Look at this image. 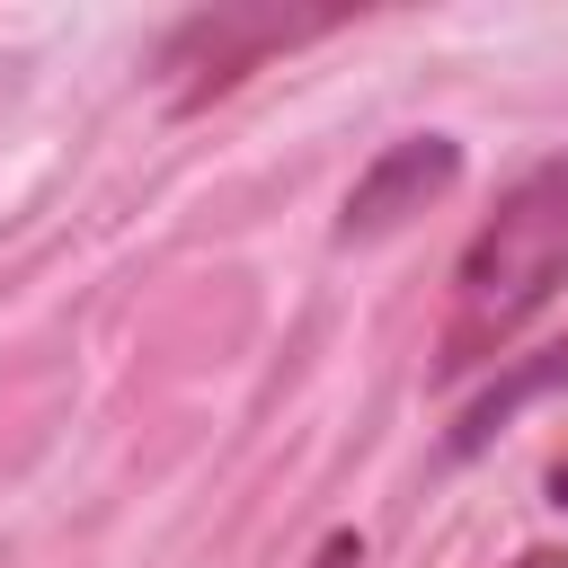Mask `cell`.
I'll list each match as a JSON object with an SVG mask.
<instances>
[{"instance_id": "1", "label": "cell", "mask_w": 568, "mask_h": 568, "mask_svg": "<svg viewBox=\"0 0 568 568\" xmlns=\"http://www.w3.org/2000/svg\"><path fill=\"white\" fill-rule=\"evenodd\" d=\"M559 284H568V151L524 169L497 195V213L470 231V248L453 266L444 328H435V382H462V373L497 364Z\"/></svg>"}, {"instance_id": "2", "label": "cell", "mask_w": 568, "mask_h": 568, "mask_svg": "<svg viewBox=\"0 0 568 568\" xmlns=\"http://www.w3.org/2000/svg\"><path fill=\"white\" fill-rule=\"evenodd\" d=\"M337 18H293V9H204V18H186L169 44H160V71H169V106L178 115H195L204 98H222V89H240L266 53H293V44H311V36H328Z\"/></svg>"}, {"instance_id": "3", "label": "cell", "mask_w": 568, "mask_h": 568, "mask_svg": "<svg viewBox=\"0 0 568 568\" xmlns=\"http://www.w3.org/2000/svg\"><path fill=\"white\" fill-rule=\"evenodd\" d=\"M453 178H462V142H453V133H399V142L346 186L337 240H382V231H399V222L426 213Z\"/></svg>"}, {"instance_id": "4", "label": "cell", "mask_w": 568, "mask_h": 568, "mask_svg": "<svg viewBox=\"0 0 568 568\" xmlns=\"http://www.w3.org/2000/svg\"><path fill=\"white\" fill-rule=\"evenodd\" d=\"M550 390H568V337H550L541 355H515L479 399H462V417H453V435H444V453L462 462V453H479L515 408H532V399H550Z\"/></svg>"}, {"instance_id": "5", "label": "cell", "mask_w": 568, "mask_h": 568, "mask_svg": "<svg viewBox=\"0 0 568 568\" xmlns=\"http://www.w3.org/2000/svg\"><path fill=\"white\" fill-rule=\"evenodd\" d=\"M311 568H364V541H355V532H328V541L311 550Z\"/></svg>"}, {"instance_id": "6", "label": "cell", "mask_w": 568, "mask_h": 568, "mask_svg": "<svg viewBox=\"0 0 568 568\" xmlns=\"http://www.w3.org/2000/svg\"><path fill=\"white\" fill-rule=\"evenodd\" d=\"M550 506H568V453L550 462Z\"/></svg>"}, {"instance_id": "7", "label": "cell", "mask_w": 568, "mask_h": 568, "mask_svg": "<svg viewBox=\"0 0 568 568\" xmlns=\"http://www.w3.org/2000/svg\"><path fill=\"white\" fill-rule=\"evenodd\" d=\"M515 568H568V550H524Z\"/></svg>"}]
</instances>
